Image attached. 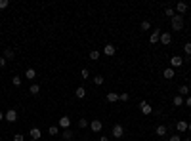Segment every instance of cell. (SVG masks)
<instances>
[{
  "mask_svg": "<svg viewBox=\"0 0 191 141\" xmlns=\"http://www.w3.org/2000/svg\"><path fill=\"white\" fill-rule=\"evenodd\" d=\"M140 27H142V31H149V29H151V23H149V21H142Z\"/></svg>",
  "mask_w": 191,
  "mask_h": 141,
  "instance_id": "1f68e13d",
  "label": "cell"
},
{
  "mask_svg": "<svg viewBox=\"0 0 191 141\" xmlns=\"http://www.w3.org/2000/svg\"><path fill=\"white\" fill-rule=\"evenodd\" d=\"M100 141H109V137H107V135H101V137H100Z\"/></svg>",
  "mask_w": 191,
  "mask_h": 141,
  "instance_id": "f35d334b",
  "label": "cell"
},
{
  "mask_svg": "<svg viewBox=\"0 0 191 141\" xmlns=\"http://www.w3.org/2000/svg\"><path fill=\"white\" fill-rule=\"evenodd\" d=\"M187 93H189V88H187V86H180V88H178V95L184 97V95H187Z\"/></svg>",
  "mask_w": 191,
  "mask_h": 141,
  "instance_id": "7402d4cb",
  "label": "cell"
},
{
  "mask_svg": "<svg viewBox=\"0 0 191 141\" xmlns=\"http://www.w3.org/2000/svg\"><path fill=\"white\" fill-rule=\"evenodd\" d=\"M157 141H163V139H157Z\"/></svg>",
  "mask_w": 191,
  "mask_h": 141,
  "instance_id": "ee69618b",
  "label": "cell"
},
{
  "mask_svg": "<svg viewBox=\"0 0 191 141\" xmlns=\"http://www.w3.org/2000/svg\"><path fill=\"white\" fill-rule=\"evenodd\" d=\"M130 99V95H128L126 92H122V93H118V101H128Z\"/></svg>",
  "mask_w": 191,
  "mask_h": 141,
  "instance_id": "f546056e",
  "label": "cell"
},
{
  "mask_svg": "<svg viewBox=\"0 0 191 141\" xmlns=\"http://www.w3.org/2000/svg\"><path fill=\"white\" fill-rule=\"evenodd\" d=\"M80 78H82V80L90 78V71H88V69H82V71H80Z\"/></svg>",
  "mask_w": 191,
  "mask_h": 141,
  "instance_id": "83f0119b",
  "label": "cell"
},
{
  "mask_svg": "<svg viewBox=\"0 0 191 141\" xmlns=\"http://www.w3.org/2000/svg\"><path fill=\"white\" fill-rule=\"evenodd\" d=\"M13 141H25V137H23L21 134H15V135H13Z\"/></svg>",
  "mask_w": 191,
  "mask_h": 141,
  "instance_id": "d590c367",
  "label": "cell"
},
{
  "mask_svg": "<svg viewBox=\"0 0 191 141\" xmlns=\"http://www.w3.org/2000/svg\"><path fill=\"white\" fill-rule=\"evenodd\" d=\"M163 76L166 78V80H172V78L176 76V72H174V69H172V67H168V69H164V72H163Z\"/></svg>",
  "mask_w": 191,
  "mask_h": 141,
  "instance_id": "5bb4252c",
  "label": "cell"
},
{
  "mask_svg": "<svg viewBox=\"0 0 191 141\" xmlns=\"http://www.w3.org/2000/svg\"><path fill=\"white\" fill-rule=\"evenodd\" d=\"M88 126H90V122H88L86 118H80V120H79V128H80V130H84V128H88Z\"/></svg>",
  "mask_w": 191,
  "mask_h": 141,
  "instance_id": "cb8c5ba5",
  "label": "cell"
},
{
  "mask_svg": "<svg viewBox=\"0 0 191 141\" xmlns=\"http://www.w3.org/2000/svg\"><path fill=\"white\" fill-rule=\"evenodd\" d=\"M168 141H182V135H180V134H174L172 137H168Z\"/></svg>",
  "mask_w": 191,
  "mask_h": 141,
  "instance_id": "836d02e7",
  "label": "cell"
},
{
  "mask_svg": "<svg viewBox=\"0 0 191 141\" xmlns=\"http://www.w3.org/2000/svg\"><path fill=\"white\" fill-rule=\"evenodd\" d=\"M10 6V2H8V0H0V10H6Z\"/></svg>",
  "mask_w": 191,
  "mask_h": 141,
  "instance_id": "e575fe53",
  "label": "cell"
},
{
  "mask_svg": "<svg viewBox=\"0 0 191 141\" xmlns=\"http://www.w3.org/2000/svg\"><path fill=\"white\" fill-rule=\"evenodd\" d=\"M29 141H37V139H29Z\"/></svg>",
  "mask_w": 191,
  "mask_h": 141,
  "instance_id": "7bdbcfd3",
  "label": "cell"
},
{
  "mask_svg": "<svg viewBox=\"0 0 191 141\" xmlns=\"http://www.w3.org/2000/svg\"><path fill=\"white\" fill-rule=\"evenodd\" d=\"M88 128H90V130H92V132H94V134H100L101 130H103V122H101V120H92Z\"/></svg>",
  "mask_w": 191,
  "mask_h": 141,
  "instance_id": "277c9868",
  "label": "cell"
},
{
  "mask_svg": "<svg viewBox=\"0 0 191 141\" xmlns=\"http://www.w3.org/2000/svg\"><path fill=\"white\" fill-rule=\"evenodd\" d=\"M166 132H168V128L164 126V124H159V126L155 128V134H157L159 137H164V135H166Z\"/></svg>",
  "mask_w": 191,
  "mask_h": 141,
  "instance_id": "9c48e42d",
  "label": "cell"
},
{
  "mask_svg": "<svg viewBox=\"0 0 191 141\" xmlns=\"http://www.w3.org/2000/svg\"><path fill=\"white\" fill-rule=\"evenodd\" d=\"M4 118H6V114H4L2 111H0V122H2V120H4Z\"/></svg>",
  "mask_w": 191,
  "mask_h": 141,
  "instance_id": "ab89813d",
  "label": "cell"
},
{
  "mask_svg": "<svg viewBox=\"0 0 191 141\" xmlns=\"http://www.w3.org/2000/svg\"><path fill=\"white\" fill-rule=\"evenodd\" d=\"M185 105L191 109V95H187V99H185Z\"/></svg>",
  "mask_w": 191,
  "mask_h": 141,
  "instance_id": "74e56055",
  "label": "cell"
},
{
  "mask_svg": "<svg viewBox=\"0 0 191 141\" xmlns=\"http://www.w3.org/2000/svg\"><path fill=\"white\" fill-rule=\"evenodd\" d=\"M115 51H117V48H115V46H113V44H105V46H103V54H105V55H115Z\"/></svg>",
  "mask_w": 191,
  "mask_h": 141,
  "instance_id": "30bf717a",
  "label": "cell"
},
{
  "mask_svg": "<svg viewBox=\"0 0 191 141\" xmlns=\"http://www.w3.org/2000/svg\"><path fill=\"white\" fill-rule=\"evenodd\" d=\"M4 67H6V59H4V57H0V69H4Z\"/></svg>",
  "mask_w": 191,
  "mask_h": 141,
  "instance_id": "8d00e7d4",
  "label": "cell"
},
{
  "mask_svg": "<svg viewBox=\"0 0 191 141\" xmlns=\"http://www.w3.org/2000/svg\"><path fill=\"white\" fill-rule=\"evenodd\" d=\"M111 135H113L115 139L124 137V126H122V124H115V126H113V132H111Z\"/></svg>",
  "mask_w": 191,
  "mask_h": 141,
  "instance_id": "7a4b0ae2",
  "label": "cell"
},
{
  "mask_svg": "<svg viewBox=\"0 0 191 141\" xmlns=\"http://www.w3.org/2000/svg\"><path fill=\"white\" fill-rule=\"evenodd\" d=\"M161 44H164V46H168L170 42H172V34L170 33H161V40H159Z\"/></svg>",
  "mask_w": 191,
  "mask_h": 141,
  "instance_id": "ba28073f",
  "label": "cell"
},
{
  "mask_svg": "<svg viewBox=\"0 0 191 141\" xmlns=\"http://www.w3.org/2000/svg\"><path fill=\"white\" fill-rule=\"evenodd\" d=\"M176 12H178L180 15H184L185 12H187V4H185V2H178V4H176Z\"/></svg>",
  "mask_w": 191,
  "mask_h": 141,
  "instance_id": "2e32d148",
  "label": "cell"
},
{
  "mask_svg": "<svg viewBox=\"0 0 191 141\" xmlns=\"http://www.w3.org/2000/svg\"><path fill=\"white\" fill-rule=\"evenodd\" d=\"M4 120L10 122V124L17 122V111H15V109H8V111H6V118H4Z\"/></svg>",
  "mask_w": 191,
  "mask_h": 141,
  "instance_id": "3957f363",
  "label": "cell"
},
{
  "mask_svg": "<svg viewBox=\"0 0 191 141\" xmlns=\"http://www.w3.org/2000/svg\"><path fill=\"white\" fill-rule=\"evenodd\" d=\"M164 13H166V15H168V17H170V19H172V17H174V15H176V13H174V10H172V8H170V6H168L166 10H164Z\"/></svg>",
  "mask_w": 191,
  "mask_h": 141,
  "instance_id": "d6a6232c",
  "label": "cell"
},
{
  "mask_svg": "<svg viewBox=\"0 0 191 141\" xmlns=\"http://www.w3.org/2000/svg\"><path fill=\"white\" fill-rule=\"evenodd\" d=\"M107 101H109V103H117L118 101V93L117 92H109V93H107Z\"/></svg>",
  "mask_w": 191,
  "mask_h": 141,
  "instance_id": "e0dca14e",
  "label": "cell"
},
{
  "mask_svg": "<svg viewBox=\"0 0 191 141\" xmlns=\"http://www.w3.org/2000/svg\"><path fill=\"white\" fill-rule=\"evenodd\" d=\"M25 78L34 80V78H37V71H34V69H27V71H25Z\"/></svg>",
  "mask_w": 191,
  "mask_h": 141,
  "instance_id": "ac0fdd59",
  "label": "cell"
},
{
  "mask_svg": "<svg viewBox=\"0 0 191 141\" xmlns=\"http://www.w3.org/2000/svg\"><path fill=\"white\" fill-rule=\"evenodd\" d=\"M159 40H161V31H153V33H151V36H149V42H151V44H157L159 42Z\"/></svg>",
  "mask_w": 191,
  "mask_h": 141,
  "instance_id": "8fae6325",
  "label": "cell"
},
{
  "mask_svg": "<svg viewBox=\"0 0 191 141\" xmlns=\"http://www.w3.org/2000/svg\"><path fill=\"white\" fill-rule=\"evenodd\" d=\"M184 103H185V99H184L182 95H174V97H172V105H174V107H182Z\"/></svg>",
  "mask_w": 191,
  "mask_h": 141,
  "instance_id": "9a60e30c",
  "label": "cell"
},
{
  "mask_svg": "<svg viewBox=\"0 0 191 141\" xmlns=\"http://www.w3.org/2000/svg\"><path fill=\"white\" fill-rule=\"evenodd\" d=\"M184 51H185V55H191V42L184 44Z\"/></svg>",
  "mask_w": 191,
  "mask_h": 141,
  "instance_id": "4dcf8cb0",
  "label": "cell"
},
{
  "mask_svg": "<svg viewBox=\"0 0 191 141\" xmlns=\"http://www.w3.org/2000/svg\"><path fill=\"white\" fill-rule=\"evenodd\" d=\"M29 135H31V139H37V141H38V137H40V130H38V128H31Z\"/></svg>",
  "mask_w": 191,
  "mask_h": 141,
  "instance_id": "d6986e66",
  "label": "cell"
},
{
  "mask_svg": "<svg viewBox=\"0 0 191 141\" xmlns=\"http://www.w3.org/2000/svg\"><path fill=\"white\" fill-rule=\"evenodd\" d=\"M12 84H13V86H21V84H23L21 76H13V78H12Z\"/></svg>",
  "mask_w": 191,
  "mask_h": 141,
  "instance_id": "4316f807",
  "label": "cell"
},
{
  "mask_svg": "<svg viewBox=\"0 0 191 141\" xmlns=\"http://www.w3.org/2000/svg\"><path fill=\"white\" fill-rule=\"evenodd\" d=\"M187 130H189V132H191V122H189V126H187Z\"/></svg>",
  "mask_w": 191,
  "mask_h": 141,
  "instance_id": "60d3db41",
  "label": "cell"
},
{
  "mask_svg": "<svg viewBox=\"0 0 191 141\" xmlns=\"http://www.w3.org/2000/svg\"><path fill=\"white\" fill-rule=\"evenodd\" d=\"M185 141H191V137H185Z\"/></svg>",
  "mask_w": 191,
  "mask_h": 141,
  "instance_id": "b9f144b4",
  "label": "cell"
},
{
  "mask_svg": "<svg viewBox=\"0 0 191 141\" xmlns=\"http://www.w3.org/2000/svg\"><path fill=\"white\" fill-rule=\"evenodd\" d=\"M48 134H50V135H58V134H59V126H50V128H48Z\"/></svg>",
  "mask_w": 191,
  "mask_h": 141,
  "instance_id": "484cf974",
  "label": "cell"
},
{
  "mask_svg": "<svg viewBox=\"0 0 191 141\" xmlns=\"http://www.w3.org/2000/svg\"><path fill=\"white\" fill-rule=\"evenodd\" d=\"M4 59H6V61H10V59H13V57H15V51H13V48H6V50H4Z\"/></svg>",
  "mask_w": 191,
  "mask_h": 141,
  "instance_id": "4fadbf2b",
  "label": "cell"
},
{
  "mask_svg": "<svg viewBox=\"0 0 191 141\" xmlns=\"http://www.w3.org/2000/svg\"><path fill=\"white\" fill-rule=\"evenodd\" d=\"M38 92H40V86H38V84H31V88H29V93H33V95H37Z\"/></svg>",
  "mask_w": 191,
  "mask_h": 141,
  "instance_id": "603a6c76",
  "label": "cell"
},
{
  "mask_svg": "<svg viewBox=\"0 0 191 141\" xmlns=\"http://www.w3.org/2000/svg\"><path fill=\"white\" fill-rule=\"evenodd\" d=\"M61 137H63L65 141H71V139H73V132H71V130H63V134H61Z\"/></svg>",
  "mask_w": 191,
  "mask_h": 141,
  "instance_id": "44dd1931",
  "label": "cell"
},
{
  "mask_svg": "<svg viewBox=\"0 0 191 141\" xmlns=\"http://www.w3.org/2000/svg\"><path fill=\"white\" fill-rule=\"evenodd\" d=\"M58 126L63 128V130H69V126H71V118L67 116V114H65V116H61V118L58 120Z\"/></svg>",
  "mask_w": 191,
  "mask_h": 141,
  "instance_id": "5b68a950",
  "label": "cell"
},
{
  "mask_svg": "<svg viewBox=\"0 0 191 141\" xmlns=\"http://www.w3.org/2000/svg\"><path fill=\"white\" fill-rule=\"evenodd\" d=\"M184 65V59L180 55H174L172 59H170V67H172V69H176V67H182Z\"/></svg>",
  "mask_w": 191,
  "mask_h": 141,
  "instance_id": "52a82bcc",
  "label": "cell"
},
{
  "mask_svg": "<svg viewBox=\"0 0 191 141\" xmlns=\"http://www.w3.org/2000/svg\"><path fill=\"white\" fill-rule=\"evenodd\" d=\"M170 23H172V31H182L184 29V15H174L170 19Z\"/></svg>",
  "mask_w": 191,
  "mask_h": 141,
  "instance_id": "6da1fadb",
  "label": "cell"
},
{
  "mask_svg": "<svg viewBox=\"0 0 191 141\" xmlns=\"http://www.w3.org/2000/svg\"><path fill=\"white\" fill-rule=\"evenodd\" d=\"M103 82H105V78H103V76H94V84L96 86H101Z\"/></svg>",
  "mask_w": 191,
  "mask_h": 141,
  "instance_id": "f1b7e54d",
  "label": "cell"
},
{
  "mask_svg": "<svg viewBox=\"0 0 191 141\" xmlns=\"http://www.w3.org/2000/svg\"><path fill=\"white\" fill-rule=\"evenodd\" d=\"M187 126H189V122H185V120H178V122H176V130H178V132H187Z\"/></svg>",
  "mask_w": 191,
  "mask_h": 141,
  "instance_id": "7c38bea8",
  "label": "cell"
},
{
  "mask_svg": "<svg viewBox=\"0 0 191 141\" xmlns=\"http://www.w3.org/2000/svg\"><path fill=\"white\" fill-rule=\"evenodd\" d=\"M75 95L79 97V99H82V97L86 95V90H84V88H82V86H79V88H76V90H75Z\"/></svg>",
  "mask_w": 191,
  "mask_h": 141,
  "instance_id": "ffe728a7",
  "label": "cell"
},
{
  "mask_svg": "<svg viewBox=\"0 0 191 141\" xmlns=\"http://www.w3.org/2000/svg\"><path fill=\"white\" fill-rule=\"evenodd\" d=\"M100 55H101V54H100L97 50H92V51H90V59H92V61H97V59H100Z\"/></svg>",
  "mask_w": 191,
  "mask_h": 141,
  "instance_id": "d4e9b609",
  "label": "cell"
},
{
  "mask_svg": "<svg viewBox=\"0 0 191 141\" xmlns=\"http://www.w3.org/2000/svg\"><path fill=\"white\" fill-rule=\"evenodd\" d=\"M140 111H142L143 114H145V116H149V114L153 113V107L149 105L147 101H142V103H140Z\"/></svg>",
  "mask_w": 191,
  "mask_h": 141,
  "instance_id": "8992f818",
  "label": "cell"
}]
</instances>
